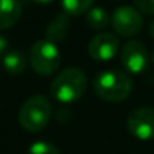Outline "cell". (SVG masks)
<instances>
[{"label":"cell","mask_w":154,"mask_h":154,"mask_svg":"<svg viewBox=\"0 0 154 154\" xmlns=\"http://www.w3.org/2000/svg\"><path fill=\"white\" fill-rule=\"evenodd\" d=\"M51 102L45 96L42 94L32 96L20 108L18 112L20 126L30 133L41 132L48 126L51 118Z\"/></svg>","instance_id":"3957f363"},{"label":"cell","mask_w":154,"mask_h":154,"mask_svg":"<svg viewBox=\"0 0 154 154\" xmlns=\"http://www.w3.org/2000/svg\"><path fill=\"white\" fill-rule=\"evenodd\" d=\"M127 130L141 141L154 139V108L142 106L130 112L127 118Z\"/></svg>","instance_id":"8992f818"},{"label":"cell","mask_w":154,"mask_h":154,"mask_svg":"<svg viewBox=\"0 0 154 154\" xmlns=\"http://www.w3.org/2000/svg\"><path fill=\"white\" fill-rule=\"evenodd\" d=\"M148 35H150V36L154 39V20L150 23V24H148Z\"/></svg>","instance_id":"e0dca14e"},{"label":"cell","mask_w":154,"mask_h":154,"mask_svg":"<svg viewBox=\"0 0 154 154\" xmlns=\"http://www.w3.org/2000/svg\"><path fill=\"white\" fill-rule=\"evenodd\" d=\"M111 24H112V29L120 36L130 38L141 32L144 20H142L141 12L136 8L120 6L114 11V14L111 17Z\"/></svg>","instance_id":"5b68a950"},{"label":"cell","mask_w":154,"mask_h":154,"mask_svg":"<svg viewBox=\"0 0 154 154\" xmlns=\"http://www.w3.org/2000/svg\"><path fill=\"white\" fill-rule=\"evenodd\" d=\"M29 61L35 72H38L42 76H48L57 72V69L60 67L61 55L58 52L57 45L45 39L33 44L29 55Z\"/></svg>","instance_id":"277c9868"},{"label":"cell","mask_w":154,"mask_h":154,"mask_svg":"<svg viewBox=\"0 0 154 154\" xmlns=\"http://www.w3.org/2000/svg\"><path fill=\"white\" fill-rule=\"evenodd\" d=\"M21 12L20 0H0V30L14 27L21 18Z\"/></svg>","instance_id":"9c48e42d"},{"label":"cell","mask_w":154,"mask_h":154,"mask_svg":"<svg viewBox=\"0 0 154 154\" xmlns=\"http://www.w3.org/2000/svg\"><path fill=\"white\" fill-rule=\"evenodd\" d=\"M69 27H70V17L67 14H57L47 27V32H45V36H47V41H50L52 44L55 42H61L66 39V35L69 32Z\"/></svg>","instance_id":"30bf717a"},{"label":"cell","mask_w":154,"mask_h":154,"mask_svg":"<svg viewBox=\"0 0 154 154\" xmlns=\"http://www.w3.org/2000/svg\"><path fill=\"white\" fill-rule=\"evenodd\" d=\"M135 5L141 14L154 15V0H135Z\"/></svg>","instance_id":"9a60e30c"},{"label":"cell","mask_w":154,"mask_h":154,"mask_svg":"<svg viewBox=\"0 0 154 154\" xmlns=\"http://www.w3.org/2000/svg\"><path fill=\"white\" fill-rule=\"evenodd\" d=\"M87 90V76L85 72L79 67H66L63 69L52 81L51 96L57 102L72 103L79 100Z\"/></svg>","instance_id":"6da1fadb"},{"label":"cell","mask_w":154,"mask_h":154,"mask_svg":"<svg viewBox=\"0 0 154 154\" xmlns=\"http://www.w3.org/2000/svg\"><path fill=\"white\" fill-rule=\"evenodd\" d=\"M93 2L94 0H61V6H63L64 14H67L69 17L70 15L78 17L88 11Z\"/></svg>","instance_id":"4fadbf2b"},{"label":"cell","mask_w":154,"mask_h":154,"mask_svg":"<svg viewBox=\"0 0 154 154\" xmlns=\"http://www.w3.org/2000/svg\"><path fill=\"white\" fill-rule=\"evenodd\" d=\"M148 50L147 47L139 42V41H127L123 45L121 50V63L123 67L132 73V75H139L142 73L147 66H148Z\"/></svg>","instance_id":"52a82bcc"},{"label":"cell","mask_w":154,"mask_h":154,"mask_svg":"<svg viewBox=\"0 0 154 154\" xmlns=\"http://www.w3.org/2000/svg\"><path fill=\"white\" fill-rule=\"evenodd\" d=\"M3 67L11 75H20L27 67V60L20 51H9L3 55Z\"/></svg>","instance_id":"8fae6325"},{"label":"cell","mask_w":154,"mask_h":154,"mask_svg":"<svg viewBox=\"0 0 154 154\" xmlns=\"http://www.w3.org/2000/svg\"><path fill=\"white\" fill-rule=\"evenodd\" d=\"M133 82L132 78L120 70H105L100 72L94 81V93L106 102H123L129 97Z\"/></svg>","instance_id":"7a4b0ae2"},{"label":"cell","mask_w":154,"mask_h":154,"mask_svg":"<svg viewBox=\"0 0 154 154\" xmlns=\"http://www.w3.org/2000/svg\"><path fill=\"white\" fill-rule=\"evenodd\" d=\"M109 14L103 8H93L85 15V23L91 30H102L109 24Z\"/></svg>","instance_id":"7c38bea8"},{"label":"cell","mask_w":154,"mask_h":154,"mask_svg":"<svg viewBox=\"0 0 154 154\" xmlns=\"http://www.w3.org/2000/svg\"><path fill=\"white\" fill-rule=\"evenodd\" d=\"M151 61L154 63V51H153V54H151Z\"/></svg>","instance_id":"d6986e66"},{"label":"cell","mask_w":154,"mask_h":154,"mask_svg":"<svg viewBox=\"0 0 154 154\" xmlns=\"http://www.w3.org/2000/svg\"><path fill=\"white\" fill-rule=\"evenodd\" d=\"M6 50H8V41H6V38L0 36V57H3L6 54Z\"/></svg>","instance_id":"2e32d148"},{"label":"cell","mask_w":154,"mask_h":154,"mask_svg":"<svg viewBox=\"0 0 154 154\" xmlns=\"http://www.w3.org/2000/svg\"><path fill=\"white\" fill-rule=\"evenodd\" d=\"M35 2H38V3H41V5H48V3H52L54 0H35Z\"/></svg>","instance_id":"ac0fdd59"},{"label":"cell","mask_w":154,"mask_h":154,"mask_svg":"<svg viewBox=\"0 0 154 154\" xmlns=\"http://www.w3.org/2000/svg\"><path fill=\"white\" fill-rule=\"evenodd\" d=\"M27 154H60L58 148L48 141H38L30 145L27 150Z\"/></svg>","instance_id":"5bb4252c"},{"label":"cell","mask_w":154,"mask_h":154,"mask_svg":"<svg viewBox=\"0 0 154 154\" xmlns=\"http://www.w3.org/2000/svg\"><path fill=\"white\" fill-rule=\"evenodd\" d=\"M120 50V41L112 33H99L91 38L88 44V54L96 61H109Z\"/></svg>","instance_id":"ba28073f"}]
</instances>
